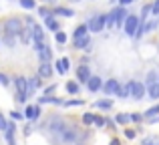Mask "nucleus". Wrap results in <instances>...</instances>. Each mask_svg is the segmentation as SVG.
Listing matches in <instances>:
<instances>
[{
    "instance_id": "4468645a",
    "label": "nucleus",
    "mask_w": 159,
    "mask_h": 145,
    "mask_svg": "<svg viewBox=\"0 0 159 145\" xmlns=\"http://www.w3.org/2000/svg\"><path fill=\"white\" fill-rule=\"evenodd\" d=\"M51 73H52V69H51V65H48V61H43L40 63V69H39V75L40 77H51Z\"/></svg>"
},
{
    "instance_id": "f257e3e1",
    "label": "nucleus",
    "mask_w": 159,
    "mask_h": 145,
    "mask_svg": "<svg viewBox=\"0 0 159 145\" xmlns=\"http://www.w3.org/2000/svg\"><path fill=\"white\" fill-rule=\"evenodd\" d=\"M125 16H127V12H125V6L117 8V10H113L109 16H105V24L107 26H121V22L125 20Z\"/></svg>"
},
{
    "instance_id": "f03ea898",
    "label": "nucleus",
    "mask_w": 159,
    "mask_h": 145,
    "mask_svg": "<svg viewBox=\"0 0 159 145\" xmlns=\"http://www.w3.org/2000/svg\"><path fill=\"white\" fill-rule=\"evenodd\" d=\"M137 26H139V18H137V16H133V14H127V16H125V34L135 36Z\"/></svg>"
},
{
    "instance_id": "79ce46f5",
    "label": "nucleus",
    "mask_w": 159,
    "mask_h": 145,
    "mask_svg": "<svg viewBox=\"0 0 159 145\" xmlns=\"http://www.w3.org/2000/svg\"><path fill=\"white\" fill-rule=\"evenodd\" d=\"M109 145H121V143H119V141H117V139H113V141H111V143H109Z\"/></svg>"
},
{
    "instance_id": "37998d69",
    "label": "nucleus",
    "mask_w": 159,
    "mask_h": 145,
    "mask_svg": "<svg viewBox=\"0 0 159 145\" xmlns=\"http://www.w3.org/2000/svg\"><path fill=\"white\" fill-rule=\"evenodd\" d=\"M145 145H153V141H151V139H147V141H145Z\"/></svg>"
},
{
    "instance_id": "dca6fc26",
    "label": "nucleus",
    "mask_w": 159,
    "mask_h": 145,
    "mask_svg": "<svg viewBox=\"0 0 159 145\" xmlns=\"http://www.w3.org/2000/svg\"><path fill=\"white\" fill-rule=\"evenodd\" d=\"M133 83V81H131ZM131 83H127V85L125 87H119V89H117V97H121V99H125V97H129V95H131Z\"/></svg>"
},
{
    "instance_id": "39448f33",
    "label": "nucleus",
    "mask_w": 159,
    "mask_h": 145,
    "mask_svg": "<svg viewBox=\"0 0 159 145\" xmlns=\"http://www.w3.org/2000/svg\"><path fill=\"white\" fill-rule=\"evenodd\" d=\"M4 28H6L8 34H18V32L22 30V24H20L18 18H10V20H6V22H4Z\"/></svg>"
},
{
    "instance_id": "20e7f679",
    "label": "nucleus",
    "mask_w": 159,
    "mask_h": 145,
    "mask_svg": "<svg viewBox=\"0 0 159 145\" xmlns=\"http://www.w3.org/2000/svg\"><path fill=\"white\" fill-rule=\"evenodd\" d=\"M28 26L32 28V39H34V44H36V48L40 47V44H43V39H44V32H43V28L39 26V24H34L32 22V20H28Z\"/></svg>"
},
{
    "instance_id": "c756f323",
    "label": "nucleus",
    "mask_w": 159,
    "mask_h": 145,
    "mask_svg": "<svg viewBox=\"0 0 159 145\" xmlns=\"http://www.w3.org/2000/svg\"><path fill=\"white\" fill-rule=\"evenodd\" d=\"M129 121V115H117V123H127Z\"/></svg>"
},
{
    "instance_id": "9d476101",
    "label": "nucleus",
    "mask_w": 159,
    "mask_h": 145,
    "mask_svg": "<svg viewBox=\"0 0 159 145\" xmlns=\"http://www.w3.org/2000/svg\"><path fill=\"white\" fill-rule=\"evenodd\" d=\"M14 123H6V127H4V133H6V141L10 145H14Z\"/></svg>"
},
{
    "instance_id": "9b49d317",
    "label": "nucleus",
    "mask_w": 159,
    "mask_h": 145,
    "mask_svg": "<svg viewBox=\"0 0 159 145\" xmlns=\"http://www.w3.org/2000/svg\"><path fill=\"white\" fill-rule=\"evenodd\" d=\"M91 77V71H89V67L87 65H83V67H79V71H77V79L81 83H87V79Z\"/></svg>"
},
{
    "instance_id": "4be33fe9",
    "label": "nucleus",
    "mask_w": 159,
    "mask_h": 145,
    "mask_svg": "<svg viewBox=\"0 0 159 145\" xmlns=\"http://www.w3.org/2000/svg\"><path fill=\"white\" fill-rule=\"evenodd\" d=\"M18 34H20V39H22V43H30V39H32V32L30 30H20Z\"/></svg>"
},
{
    "instance_id": "a19ab883",
    "label": "nucleus",
    "mask_w": 159,
    "mask_h": 145,
    "mask_svg": "<svg viewBox=\"0 0 159 145\" xmlns=\"http://www.w3.org/2000/svg\"><path fill=\"white\" fill-rule=\"evenodd\" d=\"M133 0H121V6H127V4H131Z\"/></svg>"
},
{
    "instance_id": "c9c22d12",
    "label": "nucleus",
    "mask_w": 159,
    "mask_h": 145,
    "mask_svg": "<svg viewBox=\"0 0 159 145\" xmlns=\"http://www.w3.org/2000/svg\"><path fill=\"white\" fill-rule=\"evenodd\" d=\"M81 99H77V101H69V103H66V105H69V107H73V105H81Z\"/></svg>"
},
{
    "instance_id": "f3484780",
    "label": "nucleus",
    "mask_w": 159,
    "mask_h": 145,
    "mask_svg": "<svg viewBox=\"0 0 159 145\" xmlns=\"http://www.w3.org/2000/svg\"><path fill=\"white\" fill-rule=\"evenodd\" d=\"M57 71L61 73V75H65L66 71H69V59H61L57 63Z\"/></svg>"
},
{
    "instance_id": "2eb2a0df",
    "label": "nucleus",
    "mask_w": 159,
    "mask_h": 145,
    "mask_svg": "<svg viewBox=\"0 0 159 145\" xmlns=\"http://www.w3.org/2000/svg\"><path fill=\"white\" fill-rule=\"evenodd\" d=\"M36 51H39L40 61H48V59H51V48H48L47 44H40V47L36 48Z\"/></svg>"
},
{
    "instance_id": "c03bdc74",
    "label": "nucleus",
    "mask_w": 159,
    "mask_h": 145,
    "mask_svg": "<svg viewBox=\"0 0 159 145\" xmlns=\"http://www.w3.org/2000/svg\"><path fill=\"white\" fill-rule=\"evenodd\" d=\"M77 2H79V0H77Z\"/></svg>"
},
{
    "instance_id": "6ab92c4d",
    "label": "nucleus",
    "mask_w": 159,
    "mask_h": 145,
    "mask_svg": "<svg viewBox=\"0 0 159 145\" xmlns=\"http://www.w3.org/2000/svg\"><path fill=\"white\" fill-rule=\"evenodd\" d=\"M66 91H69L70 95H77V93H79V83L69 81V83H66Z\"/></svg>"
},
{
    "instance_id": "cd10ccee",
    "label": "nucleus",
    "mask_w": 159,
    "mask_h": 145,
    "mask_svg": "<svg viewBox=\"0 0 159 145\" xmlns=\"http://www.w3.org/2000/svg\"><path fill=\"white\" fill-rule=\"evenodd\" d=\"M93 123H95L97 127H103V125H105V119H103V117H97V115H93Z\"/></svg>"
},
{
    "instance_id": "e433bc0d",
    "label": "nucleus",
    "mask_w": 159,
    "mask_h": 145,
    "mask_svg": "<svg viewBox=\"0 0 159 145\" xmlns=\"http://www.w3.org/2000/svg\"><path fill=\"white\" fill-rule=\"evenodd\" d=\"M0 85H8V79L4 75H0Z\"/></svg>"
},
{
    "instance_id": "1a4fd4ad",
    "label": "nucleus",
    "mask_w": 159,
    "mask_h": 145,
    "mask_svg": "<svg viewBox=\"0 0 159 145\" xmlns=\"http://www.w3.org/2000/svg\"><path fill=\"white\" fill-rule=\"evenodd\" d=\"M39 113H40V107H32V105H28L26 109H24L22 117H26V119H36V117H39Z\"/></svg>"
},
{
    "instance_id": "aec40b11",
    "label": "nucleus",
    "mask_w": 159,
    "mask_h": 145,
    "mask_svg": "<svg viewBox=\"0 0 159 145\" xmlns=\"http://www.w3.org/2000/svg\"><path fill=\"white\" fill-rule=\"evenodd\" d=\"M95 107H99V109H111L113 103L109 101V99H105V101H97V103H95Z\"/></svg>"
},
{
    "instance_id": "473e14b6",
    "label": "nucleus",
    "mask_w": 159,
    "mask_h": 145,
    "mask_svg": "<svg viewBox=\"0 0 159 145\" xmlns=\"http://www.w3.org/2000/svg\"><path fill=\"white\" fill-rule=\"evenodd\" d=\"M39 12H40V16H43V18H48V16H51V12H48L47 8H40Z\"/></svg>"
},
{
    "instance_id": "7ed1b4c3",
    "label": "nucleus",
    "mask_w": 159,
    "mask_h": 145,
    "mask_svg": "<svg viewBox=\"0 0 159 145\" xmlns=\"http://www.w3.org/2000/svg\"><path fill=\"white\" fill-rule=\"evenodd\" d=\"M89 28L91 32H101L103 28H105V14H99V16H93V18L89 20Z\"/></svg>"
},
{
    "instance_id": "6e6552de",
    "label": "nucleus",
    "mask_w": 159,
    "mask_h": 145,
    "mask_svg": "<svg viewBox=\"0 0 159 145\" xmlns=\"http://www.w3.org/2000/svg\"><path fill=\"white\" fill-rule=\"evenodd\" d=\"M131 95H133L135 99L145 97V87L141 85V83H135V81H133V83H131Z\"/></svg>"
},
{
    "instance_id": "2f4dec72",
    "label": "nucleus",
    "mask_w": 159,
    "mask_h": 145,
    "mask_svg": "<svg viewBox=\"0 0 159 145\" xmlns=\"http://www.w3.org/2000/svg\"><path fill=\"white\" fill-rule=\"evenodd\" d=\"M151 10H153V14H159V0H155V4H153V6H151Z\"/></svg>"
},
{
    "instance_id": "72a5a7b5",
    "label": "nucleus",
    "mask_w": 159,
    "mask_h": 145,
    "mask_svg": "<svg viewBox=\"0 0 159 145\" xmlns=\"http://www.w3.org/2000/svg\"><path fill=\"white\" fill-rule=\"evenodd\" d=\"M155 26H157V22H149L147 26H143V30H147V32H149V30H153Z\"/></svg>"
},
{
    "instance_id": "58836bf2",
    "label": "nucleus",
    "mask_w": 159,
    "mask_h": 145,
    "mask_svg": "<svg viewBox=\"0 0 159 145\" xmlns=\"http://www.w3.org/2000/svg\"><path fill=\"white\" fill-rule=\"evenodd\" d=\"M129 119H133V121H141V115H137V113H133Z\"/></svg>"
},
{
    "instance_id": "5701e85b",
    "label": "nucleus",
    "mask_w": 159,
    "mask_h": 145,
    "mask_svg": "<svg viewBox=\"0 0 159 145\" xmlns=\"http://www.w3.org/2000/svg\"><path fill=\"white\" fill-rule=\"evenodd\" d=\"M57 14L58 16H75V12L70 8H57Z\"/></svg>"
},
{
    "instance_id": "ddd939ff",
    "label": "nucleus",
    "mask_w": 159,
    "mask_h": 145,
    "mask_svg": "<svg viewBox=\"0 0 159 145\" xmlns=\"http://www.w3.org/2000/svg\"><path fill=\"white\" fill-rule=\"evenodd\" d=\"M91 44V39H89V34H85V36H79V39H75V48H87Z\"/></svg>"
},
{
    "instance_id": "f704fd0d",
    "label": "nucleus",
    "mask_w": 159,
    "mask_h": 145,
    "mask_svg": "<svg viewBox=\"0 0 159 145\" xmlns=\"http://www.w3.org/2000/svg\"><path fill=\"white\" fill-rule=\"evenodd\" d=\"M4 127H6V119L0 115V131H4Z\"/></svg>"
},
{
    "instance_id": "4c0bfd02",
    "label": "nucleus",
    "mask_w": 159,
    "mask_h": 145,
    "mask_svg": "<svg viewBox=\"0 0 159 145\" xmlns=\"http://www.w3.org/2000/svg\"><path fill=\"white\" fill-rule=\"evenodd\" d=\"M12 117H14V119H22V113H18V111H12Z\"/></svg>"
},
{
    "instance_id": "423d86ee",
    "label": "nucleus",
    "mask_w": 159,
    "mask_h": 145,
    "mask_svg": "<svg viewBox=\"0 0 159 145\" xmlns=\"http://www.w3.org/2000/svg\"><path fill=\"white\" fill-rule=\"evenodd\" d=\"M14 85H16V91H18V101H26V79L24 77H18L14 81Z\"/></svg>"
},
{
    "instance_id": "7c9ffc66",
    "label": "nucleus",
    "mask_w": 159,
    "mask_h": 145,
    "mask_svg": "<svg viewBox=\"0 0 159 145\" xmlns=\"http://www.w3.org/2000/svg\"><path fill=\"white\" fill-rule=\"evenodd\" d=\"M6 44H8V47H14V36L8 34V32H6Z\"/></svg>"
},
{
    "instance_id": "a878e982",
    "label": "nucleus",
    "mask_w": 159,
    "mask_h": 145,
    "mask_svg": "<svg viewBox=\"0 0 159 145\" xmlns=\"http://www.w3.org/2000/svg\"><path fill=\"white\" fill-rule=\"evenodd\" d=\"M20 6L30 10V8H34V0H20Z\"/></svg>"
},
{
    "instance_id": "b1692460",
    "label": "nucleus",
    "mask_w": 159,
    "mask_h": 145,
    "mask_svg": "<svg viewBox=\"0 0 159 145\" xmlns=\"http://www.w3.org/2000/svg\"><path fill=\"white\" fill-rule=\"evenodd\" d=\"M159 113V105L157 107H151V109L147 111V113H145V117H149V119H155V115Z\"/></svg>"
},
{
    "instance_id": "a211bd4d",
    "label": "nucleus",
    "mask_w": 159,
    "mask_h": 145,
    "mask_svg": "<svg viewBox=\"0 0 159 145\" xmlns=\"http://www.w3.org/2000/svg\"><path fill=\"white\" fill-rule=\"evenodd\" d=\"M147 93H149V97H151V99H157L159 97V85H157V83H149Z\"/></svg>"
},
{
    "instance_id": "0eeeda50",
    "label": "nucleus",
    "mask_w": 159,
    "mask_h": 145,
    "mask_svg": "<svg viewBox=\"0 0 159 145\" xmlns=\"http://www.w3.org/2000/svg\"><path fill=\"white\" fill-rule=\"evenodd\" d=\"M117 89H119V83L115 81V79H109V81L103 85V91H105V95L109 97V95H115Z\"/></svg>"
},
{
    "instance_id": "bb28decb",
    "label": "nucleus",
    "mask_w": 159,
    "mask_h": 145,
    "mask_svg": "<svg viewBox=\"0 0 159 145\" xmlns=\"http://www.w3.org/2000/svg\"><path fill=\"white\" fill-rule=\"evenodd\" d=\"M44 20H47V26H48V28H51V30H57V28H58V24H57V22H54V20L51 18V16H48V18H44Z\"/></svg>"
},
{
    "instance_id": "c85d7f7f",
    "label": "nucleus",
    "mask_w": 159,
    "mask_h": 145,
    "mask_svg": "<svg viewBox=\"0 0 159 145\" xmlns=\"http://www.w3.org/2000/svg\"><path fill=\"white\" fill-rule=\"evenodd\" d=\"M83 123H87V125H89V123H93V115H91V113H85V115H83Z\"/></svg>"
},
{
    "instance_id": "ea45409f",
    "label": "nucleus",
    "mask_w": 159,
    "mask_h": 145,
    "mask_svg": "<svg viewBox=\"0 0 159 145\" xmlns=\"http://www.w3.org/2000/svg\"><path fill=\"white\" fill-rule=\"evenodd\" d=\"M125 135H127L129 139H133V137H135V131H125Z\"/></svg>"
},
{
    "instance_id": "412c9836",
    "label": "nucleus",
    "mask_w": 159,
    "mask_h": 145,
    "mask_svg": "<svg viewBox=\"0 0 159 145\" xmlns=\"http://www.w3.org/2000/svg\"><path fill=\"white\" fill-rule=\"evenodd\" d=\"M87 30H89V28H87L85 24H83V26H79L77 30H75V34H73V36H75V39H79V36H85V34H89Z\"/></svg>"
},
{
    "instance_id": "393cba45",
    "label": "nucleus",
    "mask_w": 159,
    "mask_h": 145,
    "mask_svg": "<svg viewBox=\"0 0 159 145\" xmlns=\"http://www.w3.org/2000/svg\"><path fill=\"white\" fill-rule=\"evenodd\" d=\"M54 39H57V43H58V44L66 43V34H65V32H61V30H58L57 34H54Z\"/></svg>"
},
{
    "instance_id": "f8f14e48",
    "label": "nucleus",
    "mask_w": 159,
    "mask_h": 145,
    "mask_svg": "<svg viewBox=\"0 0 159 145\" xmlns=\"http://www.w3.org/2000/svg\"><path fill=\"white\" fill-rule=\"evenodd\" d=\"M87 87H89V91H93V93L99 91V89H101V79H99V77H89V79H87Z\"/></svg>"
}]
</instances>
